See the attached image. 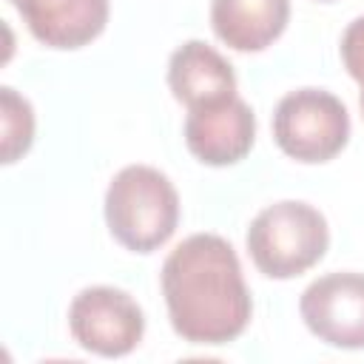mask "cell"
<instances>
[{
	"label": "cell",
	"instance_id": "277c9868",
	"mask_svg": "<svg viewBox=\"0 0 364 364\" xmlns=\"http://www.w3.org/2000/svg\"><path fill=\"white\" fill-rule=\"evenodd\" d=\"M276 145L296 162H327L350 139L344 102L321 88H299L279 100L273 114Z\"/></svg>",
	"mask_w": 364,
	"mask_h": 364
},
{
	"label": "cell",
	"instance_id": "4fadbf2b",
	"mask_svg": "<svg viewBox=\"0 0 364 364\" xmlns=\"http://www.w3.org/2000/svg\"><path fill=\"white\" fill-rule=\"evenodd\" d=\"M361 114H364V88H361Z\"/></svg>",
	"mask_w": 364,
	"mask_h": 364
},
{
	"label": "cell",
	"instance_id": "7c38bea8",
	"mask_svg": "<svg viewBox=\"0 0 364 364\" xmlns=\"http://www.w3.org/2000/svg\"><path fill=\"white\" fill-rule=\"evenodd\" d=\"M341 60L355 82L364 88V17H355L341 37Z\"/></svg>",
	"mask_w": 364,
	"mask_h": 364
},
{
	"label": "cell",
	"instance_id": "ba28073f",
	"mask_svg": "<svg viewBox=\"0 0 364 364\" xmlns=\"http://www.w3.org/2000/svg\"><path fill=\"white\" fill-rule=\"evenodd\" d=\"M28 31L51 48H80L102 34L108 0H11Z\"/></svg>",
	"mask_w": 364,
	"mask_h": 364
},
{
	"label": "cell",
	"instance_id": "6da1fadb",
	"mask_svg": "<svg viewBox=\"0 0 364 364\" xmlns=\"http://www.w3.org/2000/svg\"><path fill=\"white\" fill-rule=\"evenodd\" d=\"M173 330L191 344H228L250 321V293L236 250L216 233H193L162 264Z\"/></svg>",
	"mask_w": 364,
	"mask_h": 364
},
{
	"label": "cell",
	"instance_id": "8fae6325",
	"mask_svg": "<svg viewBox=\"0 0 364 364\" xmlns=\"http://www.w3.org/2000/svg\"><path fill=\"white\" fill-rule=\"evenodd\" d=\"M0 108H3V162H14L31 148L34 139V111L26 97L14 88H0Z\"/></svg>",
	"mask_w": 364,
	"mask_h": 364
},
{
	"label": "cell",
	"instance_id": "5b68a950",
	"mask_svg": "<svg viewBox=\"0 0 364 364\" xmlns=\"http://www.w3.org/2000/svg\"><path fill=\"white\" fill-rule=\"evenodd\" d=\"M68 327L80 347L97 355H125L145 333V318L139 304L117 287H85L74 296L68 307Z\"/></svg>",
	"mask_w": 364,
	"mask_h": 364
},
{
	"label": "cell",
	"instance_id": "30bf717a",
	"mask_svg": "<svg viewBox=\"0 0 364 364\" xmlns=\"http://www.w3.org/2000/svg\"><path fill=\"white\" fill-rule=\"evenodd\" d=\"M290 0H213L210 26L236 51L267 48L287 26Z\"/></svg>",
	"mask_w": 364,
	"mask_h": 364
},
{
	"label": "cell",
	"instance_id": "9c48e42d",
	"mask_svg": "<svg viewBox=\"0 0 364 364\" xmlns=\"http://www.w3.org/2000/svg\"><path fill=\"white\" fill-rule=\"evenodd\" d=\"M168 85L179 102L191 108L222 102L236 94L233 65L208 43L188 40L182 43L168 63Z\"/></svg>",
	"mask_w": 364,
	"mask_h": 364
},
{
	"label": "cell",
	"instance_id": "7a4b0ae2",
	"mask_svg": "<svg viewBox=\"0 0 364 364\" xmlns=\"http://www.w3.org/2000/svg\"><path fill=\"white\" fill-rule=\"evenodd\" d=\"M105 219L119 245L134 253H151L176 230V188L162 171L151 165H128L108 185Z\"/></svg>",
	"mask_w": 364,
	"mask_h": 364
},
{
	"label": "cell",
	"instance_id": "3957f363",
	"mask_svg": "<svg viewBox=\"0 0 364 364\" xmlns=\"http://www.w3.org/2000/svg\"><path fill=\"white\" fill-rule=\"evenodd\" d=\"M327 219L307 202L267 205L247 228L250 259L270 279H293L310 270L327 253Z\"/></svg>",
	"mask_w": 364,
	"mask_h": 364
},
{
	"label": "cell",
	"instance_id": "8992f818",
	"mask_svg": "<svg viewBox=\"0 0 364 364\" xmlns=\"http://www.w3.org/2000/svg\"><path fill=\"white\" fill-rule=\"evenodd\" d=\"M313 336L330 347H364V273H327L316 279L299 301Z\"/></svg>",
	"mask_w": 364,
	"mask_h": 364
},
{
	"label": "cell",
	"instance_id": "52a82bcc",
	"mask_svg": "<svg viewBox=\"0 0 364 364\" xmlns=\"http://www.w3.org/2000/svg\"><path fill=\"white\" fill-rule=\"evenodd\" d=\"M256 136V117L236 94L188 111L185 142L188 151L205 165H233L250 148Z\"/></svg>",
	"mask_w": 364,
	"mask_h": 364
}]
</instances>
